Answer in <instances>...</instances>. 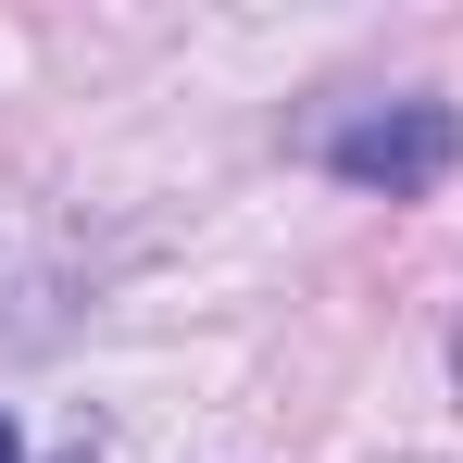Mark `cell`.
Masks as SVG:
<instances>
[{"instance_id": "2", "label": "cell", "mask_w": 463, "mask_h": 463, "mask_svg": "<svg viewBox=\"0 0 463 463\" xmlns=\"http://www.w3.org/2000/svg\"><path fill=\"white\" fill-rule=\"evenodd\" d=\"M0 463H25V439H13V413H0Z\"/></svg>"}, {"instance_id": "1", "label": "cell", "mask_w": 463, "mask_h": 463, "mask_svg": "<svg viewBox=\"0 0 463 463\" xmlns=\"http://www.w3.org/2000/svg\"><path fill=\"white\" fill-rule=\"evenodd\" d=\"M326 163H338L351 188L413 201V188H439V175L463 163V113H451V100H388V113H364V126H338Z\"/></svg>"}, {"instance_id": "3", "label": "cell", "mask_w": 463, "mask_h": 463, "mask_svg": "<svg viewBox=\"0 0 463 463\" xmlns=\"http://www.w3.org/2000/svg\"><path fill=\"white\" fill-rule=\"evenodd\" d=\"M76 463H88V451H76Z\"/></svg>"}]
</instances>
